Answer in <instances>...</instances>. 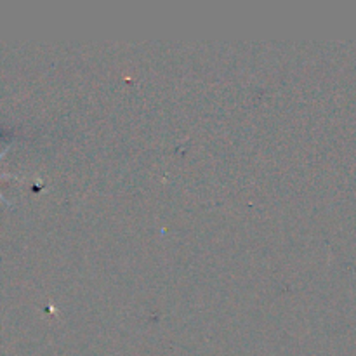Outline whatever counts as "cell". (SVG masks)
I'll return each mask as SVG.
<instances>
[{"instance_id": "obj_1", "label": "cell", "mask_w": 356, "mask_h": 356, "mask_svg": "<svg viewBox=\"0 0 356 356\" xmlns=\"http://www.w3.org/2000/svg\"><path fill=\"white\" fill-rule=\"evenodd\" d=\"M10 148V146L9 145H7L6 146V148H3L2 149V152H0V160H2V156L3 155H6V153H7V149H9ZM0 177H17L16 176V174H7V172H0ZM0 200H2V202H6V204L7 205H10V202L9 200H7V198L6 197H3V195L2 193H0Z\"/></svg>"}]
</instances>
